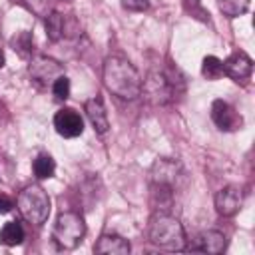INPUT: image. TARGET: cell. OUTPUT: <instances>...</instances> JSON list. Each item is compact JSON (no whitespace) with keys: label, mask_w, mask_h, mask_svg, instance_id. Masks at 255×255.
<instances>
[{"label":"cell","mask_w":255,"mask_h":255,"mask_svg":"<svg viewBox=\"0 0 255 255\" xmlns=\"http://www.w3.org/2000/svg\"><path fill=\"white\" fill-rule=\"evenodd\" d=\"M102 80L108 92L122 100H135L141 94V76L135 70V66L122 58V56H110L104 62Z\"/></svg>","instance_id":"6da1fadb"},{"label":"cell","mask_w":255,"mask_h":255,"mask_svg":"<svg viewBox=\"0 0 255 255\" xmlns=\"http://www.w3.org/2000/svg\"><path fill=\"white\" fill-rule=\"evenodd\" d=\"M147 237L153 245L167 251H183L187 247V237L181 221L169 211H155L147 225Z\"/></svg>","instance_id":"7a4b0ae2"},{"label":"cell","mask_w":255,"mask_h":255,"mask_svg":"<svg viewBox=\"0 0 255 255\" xmlns=\"http://www.w3.org/2000/svg\"><path fill=\"white\" fill-rule=\"evenodd\" d=\"M16 207L20 211V215L32 223V225H42L46 223L48 215H50V195L46 193L44 187L40 185H26L20 193H18V199H16Z\"/></svg>","instance_id":"3957f363"},{"label":"cell","mask_w":255,"mask_h":255,"mask_svg":"<svg viewBox=\"0 0 255 255\" xmlns=\"http://www.w3.org/2000/svg\"><path fill=\"white\" fill-rule=\"evenodd\" d=\"M187 181L185 169L181 161L169 159V157H157L153 165L149 167V187L167 189L171 193H177Z\"/></svg>","instance_id":"277c9868"},{"label":"cell","mask_w":255,"mask_h":255,"mask_svg":"<svg viewBox=\"0 0 255 255\" xmlns=\"http://www.w3.org/2000/svg\"><path fill=\"white\" fill-rule=\"evenodd\" d=\"M86 235V223L84 217L76 211H62L56 217L54 223V231H52V239L60 249H76L80 245V241Z\"/></svg>","instance_id":"5b68a950"},{"label":"cell","mask_w":255,"mask_h":255,"mask_svg":"<svg viewBox=\"0 0 255 255\" xmlns=\"http://www.w3.org/2000/svg\"><path fill=\"white\" fill-rule=\"evenodd\" d=\"M141 92H143V96H145V100L149 104L165 106V104H169L175 98L177 88H175L173 80L167 74L151 72L145 80H141Z\"/></svg>","instance_id":"8992f818"},{"label":"cell","mask_w":255,"mask_h":255,"mask_svg":"<svg viewBox=\"0 0 255 255\" xmlns=\"http://www.w3.org/2000/svg\"><path fill=\"white\" fill-rule=\"evenodd\" d=\"M28 74L32 78V82H36L38 86H52V82L64 74V66L54 60V58H48V56H36L30 60V66H28Z\"/></svg>","instance_id":"52a82bcc"},{"label":"cell","mask_w":255,"mask_h":255,"mask_svg":"<svg viewBox=\"0 0 255 255\" xmlns=\"http://www.w3.org/2000/svg\"><path fill=\"white\" fill-rule=\"evenodd\" d=\"M211 120L221 131H235L243 128L241 114L225 100H215L211 104Z\"/></svg>","instance_id":"ba28073f"},{"label":"cell","mask_w":255,"mask_h":255,"mask_svg":"<svg viewBox=\"0 0 255 255\" xmlns=\"http://www.w3.org/2000/svg\"><path fill=\"white\" fill-rule=\"evenodd\" d=\"M243 203V191L239 185H225L215 193V211L221 217H233Z\"/></svg>","instance_id":"9c48e42d"},{"label":"cell","mask_w":255,"mask_h":255,"mask_svg":"<svg viewBox=\"0 0 255 255\" xmlns=\"http://www.w3.org/2000/svg\"><path fill=\"white\" fill-rule=\"evenodd\" d=\"M54 128L62 137H78L84 131V120L76 110L62 108L54 116Z\"/></svg>","instance_id":"30bf717a"},{"label":"cell","mask_w":255,"mask_h":255,"mask_svg":"<svg viewBox=\"0 0 255 255\" xmlns=\"http://www.w3.org/2000/svg\"><path fill=\"white\" fill-rule=\"evenodd\" d=\"M223 74L229 76L233 82H247L253 74V60L245 52H233L223 62Z\"/></svg>","instance_id":"8fae6325"},{"label":"cell","mask_w":255,"mask_h":255,"mask_svg":"<svg viewBox=\"0 0 255 255\" xmlns=\"http://www.w3.org/2000/svg\"><path fill=\"white\" fill-rule=\"evenodd\" d=\"M84 112L92 124V128L98 131V133H106L110 129V120H108V112H106V106L100 98H90L86 100L84 104Z\"/></svg>","instance_id":"7c38bea8"},{"label":"cell","mask_w":255,"mask_h":255,"mask_svg":"<svg viewBox=\"0 0 255 255\" xmlns=\"http://www.w3.org/2000/svg\"><path fill=\"white\" fill-rule=\"evenodd\" d=\"M193 251H201V253H209V255H217L225 249V235L221 231H203L195 237L193 245H191Z\"/></svg>","instance_id":"4fadbf2b"},{"label":"cell","mask_w":255,"mask_h":255,"mask_svg":"<svg viewBox=\"0 0 255 255\" xmlns=\"http://www.w3.org/2000/svg\"><path fill=\"white\" fill-rule=\"evenodd\" d=\"M129 241L116 233H104L98 243L94 245L96 253H112V255H128L129 253Z\"/></svg>","instance_id":"5bb4252c"},{"label":"cell","mask_w":255,"mask_h":255,"mask_svg":"<svg viewBox=\"0 0 255 255\" xmlns=\"http://www.w3.org/2000/svg\"><path fill=\"white\" fill-rule=\"evenodd\" d=\"M44 28H46V38L50 42L62 40L66 36V18H64V14H60L56 10L50 12L44 20Z\"/></svg>","instance_id":"9a60e30c"},{"label":"cell","mask_w":255,"mask_h":255,"mask_svg":"<svg viewBox=\"0 0 255 255\" xmlns=\"http://www.w3.org/2000/svg\"><path fill=\"white\" fill-rule=\"evenodd\" d=\"M26 233H24V227L22 223L18 221H8L4 223V227L0 229V243L6 245V247H16L24 241Z\"/></svg>","instance_id":"2e32d148"},{"label":"cell","mask_w":255,"mask_h":255,"mask_svg":"<svg viewBox=\"0 0 255 255\" xmlns=\"http://www.w3.org/2000/svg\"><path fill=\"white\" fill-rule=\"evenodd\" d=\"M32 167H34V175L38 179H50L56 173V161H54V157L50 153H40L34 159V165Z\"/></svg>","instance_id":"e0dca14e"},{"label":"cell","mask_w":255,"mask_h":255,"mask_svg":"<svg viewBox=\"0 0 255 255\" xmlns=\"http://www.w3.org/2000/svg\"><path fill=\"white\" fill-rule=\"evenodd\" d=\"M219 10L227 18H237L249 10V0H217Z\"/></svg>","instance_id":"ac0fdd59"},{"label":"cell","mask_w":255,"mask_h":255,"mask_svg":"<svg viewBox=\"0 0 255 255\" xmlns=\"http://www.w3.org/2000/svg\"><path fill=\"white\" fill-rule=\"evenodd\" d=\"M201 74L207 80H219L223 76V62L217 56H205L201 62Z\"/></svg>","instance_id":"d6986e66"},{"label":"cell","mask_w":255,"mask_h":255,"mask_svg":"<svg viewBox=\"0 0 255 255\" xmlns=\"http://www.w3.org/2000/svg\"><path fill=\"white\" fill-rule=\"evenodd\" d=\"M10 44H12V48H14L22 58H26V56H30V52H32V34L26 32V30H22V32H18V34L10 40Z\"/></svg>","instance_id":"ffe728a7"},{"label":"cell","mask_w":255,"mask_h":255,"mask_svg":"<svg viewBox=\"0 0 255 255\" xmlns=\"http://www.w3.org/2000/svg\"><path fill=\"white\" fill-rule=\"evenodd\" d=\"M183 8L191 18H195L199 22H209V12L205 10L201 0H183Z\"/></svg>","instance_id":"44dd1931"},{"label":"cell","mask_w":255,"mask_h":255,"mask_svg":"<svg viewBox=\"0 0 255 255\" xmlns=\"http://www.w3.org/2000/svg\"><path fill=\"white\" fill-rule=\"evenodd\" d=\"M52 94L56 100H66L70 96V80L66 74L58 76L54 82H52Z\"/></svg>","instance_id":"7402d4cb"},{"label":"cell","mask_w":255,"mask_h":255,"mask_svg":"<svg viewBox=\"0 0 255 255\" xmlns=\"http://www.w3.org/2000/svg\"><path fill=\"white\" fill-rule=\"evenodd\" d=\"M122 8L129 12H143L149 8V0H122Z\"/></svg>","instance_id":"603a6c76"},{"label":"cell","mask_w":255,"mask_h":255,"mask_svg":"<svg viewBox=\"0 0 255 255\" xmlns=\"http://www.w3.org/2000/svg\"><path fill=\"white\" fill-rule=\"evenodd\" d=\"M12 207H14V201H12L6 193H0V215L12 211Z\"/></svg>","instance_id":"cb8c5ba5"},{"label":"cell","mask_w":255,"mask_h":255,"mask_svg":"<svg viewBox=\"0 0 255 255\" xmlns=\"http://www.w3.org/2000/svg\"><path fill=\"white\" fill-rule=\"evenodd\" d=\"M4 64H6V58H4V52L0 48V68H4Z\"/></svg>","instance_id":"d4e9b609"},{"label":"cell","mask_w":255,"mask_h":255,"mask_svg":"<svg viewBox=\"0 0 255 255\" xmlns=\"http://www.w3.org/2000/svg\"><path fill=\"white\" fill-rule=\"evenodd\" d=\"M12 2H22V0H12Z\"/></svg>","instance_id":"484cf974"}]
</instances>
